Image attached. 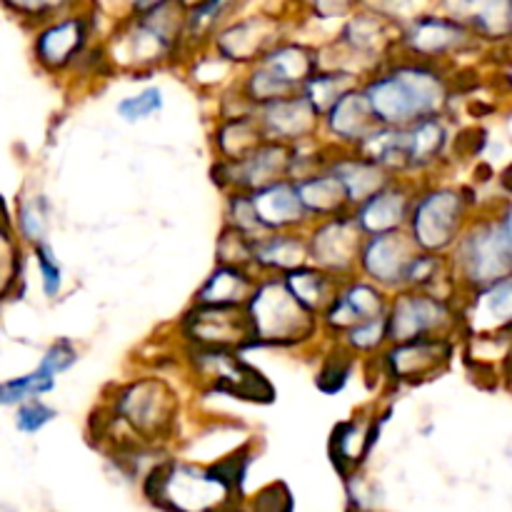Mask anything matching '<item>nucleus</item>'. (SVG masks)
Returning <instances> with one entry per match:
<instances>
[{
  "instance_id": "nucleus-1",
  "label": "nucleus",
  "mask_w": 512,
  "mask_h": 512,
  "mask_svg": "<svg viewBox=\"0 0 512 512\" xmlns=\"http://www.w3.org/2000/svg\"><path fill=\"white\" fill-rule=\"evenodd\" d=\"M380 128H410L425 118H440L450 85L433 63L398 60L360 85Z\"/></svg>"
},
{
  "instance_id": "nucleus-2",
  "label": "nucleus",
  "mask_w": 512,
  "mask_h": 512,
  "mask_svg": "<svg viewBox=\"0 0 512 512\" xmlns=\"http://www.w3.org/2000/svg\"><path fill=\"white\" fill-rule=\"evenodd\" d=\"M248 320V348H290L308 343L318 330V318L300 308L280 275H263L243 308Z\"/></svg>"
},
{
  "instance_id": "nucleus-3",
  "label": "nucleus",
  "mask_w": 512,
  "mask_h": 512,
  "mask_svg": "<svg viewBox=\"0 0 512 512\" xmlns=\"http://www.w3.org/2000/svg\"><path fill=\"white\" fill-rule=\"evenodd\" d=\"M453 275H458L470 290L488 288L512 273V225L510 208L500 215L475 220L465 225L458 243L453 245Z\"/></svg>"
},
{
  "instance_id": "nucleus-4",
  "label": "nucleus",
  "mask_w": 512,
  "mask_h": 512,
  "mask_svg": "<svg viewBox=\"0 0 512 512\" xmlns=\"http://www.w3.org/2000/svg\"><path fill=\"white\" fill-rule=\"evenodd\" d=\"M145 498L165 512H220L235 498L215 468L188 463H160L145 480Z\"/></svg>"
},
{
  "instance_id": "nucleus-5",
  "label": "nucleus",
  "mask_w": 512,
  "mask_h": 512,
  "mask_svg": "<svg viewBox=\"0 0 512 512\" xmlns=\"http://www.w3.org/2000/svg\"><path fill=\"white\" fill-rule=\"evenodd\" d=\"M470 200L465 198L463 190L450 188V185H438L428 188L413 198L410 205L405 233L413 240L418 253L443 255L458 243L460 233L468 225Z\"/></svg>"
},
{
  "instance_id": "nucleus-6",
  "label": "nucleus",
  "mask_w": 512,
  "mask_h": 512,
  "mask_svg": "<svg viewBox=\"0 0 512 512\" xmlns=\"http://www.w3.org/2000/svg\"><path fill=\"white\" fill-rule=\"evenodd\" d=\"M385 325H388V343L400 345L425 338H450L455 325H460V315L450 300L403 290L395 295L393 303H388Z\"/></svg>"
},
{
  "instance_id": "nucleus-7",
  "label": "nucleus",
  "mask_w": 512,
  "mask_h": 512,
  "mask_svg": "<svg viewBox=\"0 0 512 512\" xmlns=\"http://www.w3.org/2000/svg\"><path fill=\"white\" fill-rule=\"evenodd\" d=\"M115 420L145 440L163 438L175 418V393L163 380H135L125 385L113 403Z\"/></svg>"
},
{
  "instance_id": "nucleus-8",
  "label": "nucleus",
  "mask_w": 512,
  "mask_h": 512,
  "mask_svg": "<svg viewBox=\"0 0 512 512\" xmlns=\"http://www.w3.org/2000/svg\"><path fill=\"white\" fill-rule=\"evenodd\" d=\"M363 233L355 225L353 215H335L320 220L313 233L305 238L308 245V265L333 275L335 280H348L358 268Z\"/></svg>"
},
{
  "instance_id": "nucleus-9",
  "label": "nucleus",
  "mask_w": 512,
  "mask_h": 512,
  "mask_svg": "<svg viewBox=\"0 0 512 512\" xmlns=\"http://www.w3.org/2000/svg\"><path fill=\"white\" fill-rule=\"evenodd\" d=\"M293 155V145L265 140L258 148L250 150L243 160H235V163L218 160V165L213 168V178L218 180V185H228L233 193H255L278 180H290Z\"/></svg>"
},
{
  "instance_id": "nucleus-10",
  "label": "nucleus",
  "mask_w": 512,
  "mask_h": 512,
  "mask_svg": "<svg viewBox=\"0 0 512 512\" xmlns=\"http://www.w3.org/2000/svg\"><path fill=\"white\" fill-rule=\"evenodd\" d=\"M400 45L405 53L420 63H433L445 55L463 53L473 48L475 33L458 18H445V15H420L410 20L405 28H400Z\"/></svg>"
},
{
  "instance_id": "nucleus-11",
  "label": "nucleus",
  "mask_w": 512,
  "mask_h": 512,
  "mask_svg": "<svg viewBox=\"0 0 512 512\" xmlns=\"http://www.w3.org/2000/svg\"><path fill=\"white\" fill-rule=\"evenodd\" d=\"M415 245L408 238L405 230L398 233H385L365 238L360 245L358 268L363 270L365 280L373 283L375 288L385 290H403L405 270L410 260L415 258Z\"/></svg>"
},
{
  "instance_id": "nucleus-12",
  "label": "nucleus",
  "mask_w": 512,
  "mask_h": 512,
  "mask_svg": "<svg viewBox=\"0 0 512 512\" xmlns=\"http://www.w3.org/2000/svg\"><path fill=\"white\" fill-rule=\"evenodd\" d=\"M453 353V338H425L390 345L383 355V363L395 383H425L448 368Z\"/></svg>"
},
{
  "instance_id": "nucleus-13",
  "label": "nucleus",
  "mask_w": 512,
  "mask_h": 512,
  "mask_svg": "<svg viewBox=\"0 0 512 512\" xmlns=\"http://www.w3.org/2000/svg\"><path fill=\"white\" fill-rule=\"evenodd\" d=\"M75 363H78L75 345L65 338L55 340L40 358L38 368L0 383V408H13V405L18 408L28 400H40V395L55 390V378L73 368Z\"/></svg>"
},
{
  "instance_id": "nucleus-14",
  "label": "nucleus",
  "mask_w": 512,
  "mask_h": 512,
  "mask_svg": "<svg viewBox=\"0 0 512 512\" xmlns=\"http://www.w3.org/2000/svg\"><path fill=\"white\" fill-rule=\"evenodd\" d=\"M385 313H388V298H385L383 290L375 288L368 280L348 278L340 280L335 298L330 300L320 320L325 323V328L343 335L345 330L355 328L365 320L380 318Z\"/></svg>"
},
{
  "instance_id": "nucleus-15",
  "label": "nucleus",
  "mask_w": 512,
  "mask_h": 512,
  "mask_svg": "<svg viewBox=\"0 0 512 512\" xmlns=\"http://www.w3.org/2000/svg\"><path fill=\"white\" fill-rule=\"evenodd\" d=\"M185 333L198 350H238L248 348L250 333L243 308L220 310L195 305L185 315Z\"/></svg>"
},
{
  "instance_id": "nucleus-16",
  "label": "nucleus",
  "mask_w": 512,
  "mask_h": 512,
  "mask_svg": "<svg viewBox=\"0 0 512 512\" xmlns=\"http://www.w3.org/2000/svg\"><path fill=\"white\" fill-rule=\"evenodd\" d=\"M90 38V20L83 15H68L48 23L38 35H35V60L50 73L70 68L80 53L85 50Z\"/></svg>"
},
{
  "instance_id": "nucleus-17",
  "label": "nucleus",
  "mask_w": 512,
  "mask_h": 512,
  "mask_svg": "<svg viewBox=\"0 0 512 512\" xmlns=\"http://www.w3.org/2000/svg\"><path fill=\"white\" fill-rule=\"evenodd\" d=\"M255 120H258V128L265 140L293 145V148L308 140L318 125V115L300 93L260 105Z\"/></svg>"
},
{
  "instance_id": "nucleus-18",
  "label": "nucleus",
  "mask_w": 512,
  "mask_h": 512,
  "mask_svg": "<svg viewBox=\"0 0 512 512\" xmlns=\"http://www.w3.org/2000/svg\"><path fill=\"white\" fill-rule=\"evenodd\" d=\"M385 425V415L383 418H350L343 420L333 428L330 433V463L335 465L343 478H350V475L358 473L363 468V463L368 460V455L373 453L375 445H378L380 430Z\"/></svg>"
},
{
  "instance_id": "nucleus-19",
  "label": "nucleus",
  "mask_w": 512,
  "mask_h": 512,
  "mask_svg": "<svg viewBox=\"0 0 512 512\" xmlns=\"http://www.w3.org/2000/svg\"><path fill=\"white\" fill-rule=\"evenodd\" d=\"M278 23L273 18H243L238 23H230L215 35L213 45L218 50V58L225 63H253L260 60L270 48L278 45Z\"/></svg>"
},
{
  "instance_id": "nucleus-20",
  "label": "nucleus",
  "mask_w": 512,
  "mask_h": 512,
  "mask_svg": "<svg viewBox=\"0 0 512 512\" xmlns=\"http://www.w3.org/2000/svg\"><path fill=\"white\" fill-rule=\"evenodd\" d=\"M410 205H413V193H410L408 185L390 183L375 195H370L368 200H363L355 210L353 220L363 238L398 233V230H405Z\"/></svg>"
},
{
  "instance_id": "nucleus-21",
  "label": "nucleus",
  "mask_w": 512,
  "mask_h": 512,
  "mask_svg": "<svg viewBox=\"0 0 512 512\" xmlns=\"http://www.w3.org/2000/svg\"><path fill=\"white\" fill-rule=\"evenodd\" d=\"M248 195L250 203H253L255 218H258L265 235L293 233V230L303 228L310 220L308 210L303 208L298 193H295L293 180H278V183Z\"/></svg>"
},
{
  "instance_id": "nucleus-22",
  "label": "nucleus",
  "mask_w": 512,
  "mask_h": 512,
  "mask_svg": "<svg viewBox=\"0 0 512 512\" xmlns=\"http://www.w3.org/2000/svg\"><path fill=\"white\" fill-rule=\"evenodd\" d=\"M512 318V278L498 280L488 288L473 290L468 308L460 315V323L470 328V333L478 335H498L508 333Z\"/></svg>"
},
{
  "instance_id": "nucleus-23",
  "label": "nucleus",
  "mask_w": 512,
  "mask_h": 512,
  "mask_svg": "<svg viewBox=\"0 0 512 512\" xmlns=\"http://www.w3.org/2000/svg\"><path fill=\"white\" fill-rule=\"evenodd\" d=\"M258 275L248 268H235V265H218L203 288L195 295L198 308H220V310H238L245 308L248 298L253 295Z\"/></svg>"
},
{
  "instance_id": "nucleus-24",
  "label": "nucleus",
  "mask_w": 512,
  "mask_h": 512,
  "mask_svg": "<svg viewBox=\"0 0 512 512\" xmlns=\"http://www.w3.org/2000/svg\"><path fill=\"white\" fill-rule=\"evenodd\" d=\"M308 265V245L298 233H273L250 243V268L265 275H288Z\"/></svg>"
},
{
  "instance_id": "nucleus-25",
  "label": "nucleus",
  "mask_w": 512,
  "mask_h": 512,
  "mask_svg": "<svg viewBox=\"0 0 512 512\" xmlns=\"http://www.w3.org/2000/svg\"><path fill=\"white\" fill-rule=\"evenodd\" d=\"M325 128L340 143H350L358 148L365 138L380 128L375 115L370 113V105L365 100L363 90L353 88L325 113Z\"/></svg>"
},
{
  "instance_id": "nucleus-26",
  "label": "nucleus",
  "mask_w": 512,
  "mask_h": 512,
  "mask_svg": "<svg viewBox=\"0 0 512 512\" xmlns=\"http://www.w3.org/2000/svg\"><path fill=\"white\" fill-rule=\"evenodd\" d=\"M323 168L328 170L330 175H335L338 183L343 185L350 208H358L363 200H368L370 195H375L378 190H383L385 185L393 183V175L385 173L380 165L360 158V155H345V158L328 160Z\"/></svg>"
},
{
  "instance_id": "nucleus-27",
  "label": "nucleus",
  "mask_w": 512,
  "mask_h": 512,
  "mask_svg": "<svg viewBox=\"0 0 512 512\" xmlns=\"http://www.w3.org/2000/svg\"><path fill=\"white\" fill-rule=\"evenodd\" d=\"M293 185L310 218L328 220L335 218V215H345V210L350 208L343 185L325 168L303 175V178H295Z\"/></svg>"
},
{
  "instance_id": "nucleus-28",
  "label": "nucleus",
  "mask_w": 512,
  "mask_h": 512,
  "mask_svg": "<svg viewBox=\"0 0 512 512\" xmlns=\"http://www.w3.org/2000/svg\"><path fill=\"white\" fill-rule=\"evenodd\" d=\"M393 20L378 13L353 15L350 20H345L343 33H340V45L348 48L353 55H368V58H375V55L383 53L388 45L395 43Z\"/></svg>"
},
{
  "instance_id": "nucleus-29",
  "label": "nucleus",
  "mask_w": 512,
  "mask_h": 512,
  "mask_svg": "<svg viewBox=\"0 0 512 512\" xmlns=\"http://www.w3.org/2000/svg\"><path fill=\"white\" fill-rule=\"evenodd\" d=\"M280 278H283L288 293L298 300L300 308H305L315 318H320L325 313V308L335 298V290L340 285V280L323 273V270L313 268V265H303V268L293 270L288 275H280Z\"/></svg>"
},
{
  "instance_id": "nucleus-30",
  "label": "nucleus",
  "mask_w": 512,
  "mask_h": 512,
  "mask_svg": "<svg viewBox=\"0 0 512 512\" xmlns=\"http://www.w3.org/2000/svg\"><path fill=\"white\" fill-rule=\"evenodd\" d=\"M258 63L273 70L283 83H288L290 88L300 93L305 80L318 70V53L308 45L290 40V43H278L275 48H270Z\"/></svg>"
},
{
  "instance_id": "nucleus-31",
  "label": "nucleus",
  "mask_w": 512,
  "mask_h": 512,
  "mask_svg": "<svg viewBox=\"0 0 512 512\" xmlns=\"http://www.w3.org/2000/svg\"><path fill=\"white\" fill-rule=\"evenodd\" d=\"M448 148V125L443 118H425L405 128V150H408V173L430 168Z\"/></svg>"
},
{
  "instance_id": "nucleus-32",
  "label": "nucleus",
  "mask_w": 512,
  "mask_h": 512,
  "mask_svg": "<svg viewBox=\"0 0 512 512\" xmlns=\"http://www.w3.org/2000/svg\"><path fill=\"white\" fill-rule=\"evenodd\" d=\"M358 88L355 85V73L350 70H315L300 88L305 103L315 110V115H325L348 90Z\"/></svg>"
},
{
  "instance_id": "nucleus-33",
  "label": "nucleus",
  "mask_w": 512,
  "mask_h": 512,
  "mask_svg": "<svg viewBox=\"0 0 512 512\" xmlns=\"http://www.w3.org/2000/svg\"><path fill=\"white\" fill-rule=\"evenodd\" d=\"M260 143H265V138L260 133L255 115H233L215 133V148L223 155V163L243 160Z\"/></svg>"
},
{
  "instance_id": "nucleus-34",
  "label": "nucleus",
  "mask_w": 512,
  "mask_h": 512,
  "mask_svg": "<svg viewBox=\"0 0 512 512\" xmlns=\"http://www.w3.org/2000/svg\"><path fill=\"white\" fill-rule=\"evenodd\" d=\"M18 233L25 243H45L50 228V205L43 195H30L18 205Z\"/></svg>"
},
{
  "instance_id": "nucleus-35",
  "label": "nucleus",
  "mask_w": 512,
  "mask_h": 512,
  "mask_svg": "<svg viewBox=\"0 0 512 512\" xmlns=\"http://www.w3.org/2000/svg\"><path fill=\"white\" fill-rule=\"evenodd\" d=\"M20 248L13 235L10 218H0V303L13 293L20 278Z\"/></svg>"
},
{
  "instance_id": "nucleus-36",
  "label": "nucleus",
  "mask_w": 512,
  "mask_h": 512,
  "mask_svg": "<svg viewBox=\"0 0 512 512\" xmlns=\"http://www.w3.org/2000/svg\"><path fill=\"white\" fill-rule=\"evenodd\" d=\"M388 343V325H385V315L373 320H365V323L355 325V328L345 330L343 333V348L348 353H375L383 345Z\"/></svg>"
},
{
  "instance_id": "nucleus-37",
  "label": "nucleus",
  "mask_w": 512,
  "mask_h": 512,
  "mask_svg": "<svg viewBox=\"0 0 512 512\" xmlns=\"http://www.w3.org/2000/svg\"><path fill=\"white\" fill-rule=\"evenodd\" d=\"M165 98L163 90L158 85H150V88H143L138 95H128V98L120 100L115 105V113L125 120V123H140L145 118H153L163 110Z\"/></svg>"
},
{
  "instance_id": "nucleus-38",
  "label": "nucleus",
  "mask_w": 512,
  "mask_h": 512,
  "mask_svg": "<svg viewBox=\"0 0 512 512\" xmlns=\"http://www.w3.org/2000/svg\"><path fill=\"white\" fill-rule=\"evenodd\" d=\"M353 360H355V355L348 353V350L340 345V348L335 350L328 360H325L323 368H320V373H318V378H315V385L320 388V393H325V395L340 393V390L348 385L350 373H353Z\"/></svg>"
},
{
  "instance_id": "nucleus-39",
  "label": "nucleus",
  "mask_w": 512,
  "mask_h": 512,
  "mask_svg": "<svg viewBox=\"0 0 512 512\" xmlns=\"http://www.w3.org/2000/svg\"><path fill=\"white\" fill-rule=\"evenodd\" d=\"M228 228H233L235 233L245 235V238L253 243V240L263 238V228H260L258 218H255L253 203H250L248 193H230L228 198Z\"/></svg>"
},
{
  "instance_id": "nucleus-40",
  "label": "nucleus",
  "mask_w": 512,
  "mask_h": 512,
  "mask_svg": "<svg viewBox=\"0 0 512 512\" xmlns=\"http://www.w3.org/2000/svg\"><path fill=\"white\" fill-rule=\"evenodd\" d=\"M35 265L40 273V285H43V295L48 300H58L60 290H63V268L58 263V255L50 248L48 240L45 243L33 245Z\"/></svg>"
},
{
  "instance_id": "nucleus-41",
  "label": "nucleus",
  "mask_w": 512,
  "mask_h": 512,
  "mask_svg": "<svg viewBox=\"0 0 512 512\" xmlns=\"http://www.w3.org/2000/svg\"><path fill=\"white\" fill-rule=\"evenodd\" d=\"M233 5L230 3H200V5H188L185 8V28H183V38L185 35H208L215 25L220 23V15L225 10H230Z\"/></svg>"
},
{
  "instance_id": "nucleus-42",
  "label": "nucleus",
  "mask_w": 512,
  "mask_h": 512,
  "mask_svg": "<svg viewBox=\"0 0 512 512\" xmlns=\"http://www.w3.org/2000/svg\"><path fill=\"white\" fill-rule=\"evenodd\" d=\"M58 418V410L45 405L43 400H28V403L18 405L15 410V428L23 435H35L45 428L48 423Z\"/></svg>"
},
{
  "instance_id": "nucleus-43",
  "label": "nucleus",
  "mask_w": 512,
  "mask_h": 512,
  "mask_svg": "<svg viewBox=\"0 0 512 512\" xmlns=\"http://www.w3.org/2000/svg\"><path fill=\"white\" fill-rule=\"evenodd\" d=\"M218 265H235V268H250V240L245 235L235 233L233 228H225L220 233L218 243Z\"/></svg>"
},
{
  "instance_id": "nucleus-44",
  "label": "nucleus",
  "mask_w": 512,
  "mask_h": 512,
  "mask_svg": "<svg viewBox=\"0 0 512 512\" xmlns=\"http://www.w3.org/2000/svg\"><path fill=\"white\" fill-rule=\"evenodd\" d=\"M250 512H293V495H290L288 485L275 483L260 490L253 498Z\"/></svg>"
}]
</instances>
